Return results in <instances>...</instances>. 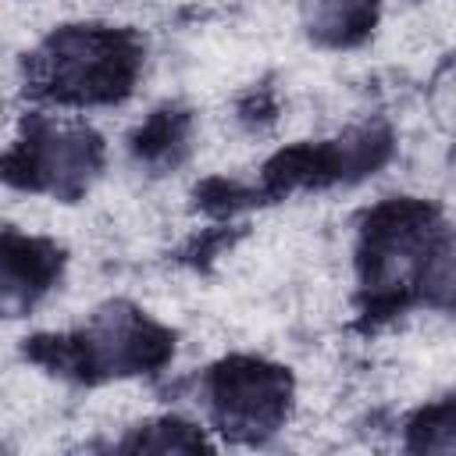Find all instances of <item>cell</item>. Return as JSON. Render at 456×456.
<instances>
[{"instance_id": "3", "label": "cell", "mask_w": 456, "mask_h": 456, "mask_svg": "<svg viewBox=\"0 0 456 456\" xmlns=\"http://www.w3.org/2000/svg\"><path fill=\"white\" fill-rule=\"evenodd\" d=\"M36 171L50 189H78L96 171V142L78 128H53L39 139Z\"/></svg>"}, {"instance_id": "7", "label": "cell", "mask_w": 456, "mask_h": 456, "mask_svg": "<svg viewBox=\"0 0 456 456\" xmlns=\"http://www.w3.org/2000/svg\"><path fill=\"white\" fill-rule=\"evenodd\" d=\"M431 107H435V118H438L449 132H456V68H449V71L435 82Z\"/></svg>"}, {"instance_id": "6", "label": "cell", "mask_w": 456, "mask_h": 456, "mask_svg": "<svg viewBox=\"0 0 456 456\" xmlns=\"http://www.w3.org/2000/svg\"><path fill=\"white\" fill-rule=\"evenodd\" d=\"M424 289L435 299L456 303V235L435 242L424 256Z\"/></svg>"}, {"instance_id": "2", "label": "cell", "mask_w": 456, "mask_h": 456, "mask_svg": "<svg viewBox=\"0 0 456 456\" xmlns=\"http://www.w3.org/2000/svg\"><path fill=\"white\" fill-rule=\"evenodd\" d=\"M214 395L224 424H232L235 431H264L281 417L289 385L271 367L239 363L221 374Z\"/></svg>"}, {"instance_id": "5", "label": "cell", "mask_w": 456, "mask_h": 456, "mask_svg": "<svg viewBox=\"0 0 456 456\" xmlns=\"http://www.w3.org/2000/svg\"><path fill=\"white\" fill-rule=\"evenodd\" d=\"M370 14V0H306V25L321 39L353 36Z\"/></svg>"}, {"instance_id": "1", "label": "cell", "mask_w": 456, "mask_h": 456, "mask_svg": "<svg viewBox=\"0 0 456 456\" xmlns=\"http://www.w3.org/2000/svg\"><path fill=\"white\" fill-rule=\"evenodd\" d=\"M125 78V53L100 32H64L46 50V82L64 96L93 100L118 89Z\"/></svg>"}, {"instance_id": "4", "label": "cell", "mask_w": 456, "mask_h": 456, "mask_svg": "<svg viewBox=\"0 0 456 456\" xmlns=\"http://www.w3.org/2000/svg\"><path fill=\"white\" fill-rule=\"evenodd\" d=\"M146 331L139 328V321L128 310H110L96 321L93 335H89V353L100 367L114 370V367H128L139 363L146 356Z\"/></svg>"}]
</instances>
